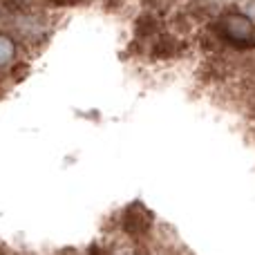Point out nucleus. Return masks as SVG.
<instances>
[{
  "label": "nucleus",
  "mask_w": 255,
  "mask_h": 255,
  "mask_svg": "<svg viewBox=\"0 0 255 255\" xmlns=\"http://www.w3.org/2000/svg\"><path fill=\"white\" fill-rule=\"evenodd\" d=\"M222 31H224V36L229 40H233V43L247 45V43H253V38H255V22L247 13L233 11L222 18Z\"/></svg>",
  "instance_id": "nucleus-1"
}]
</instances>
